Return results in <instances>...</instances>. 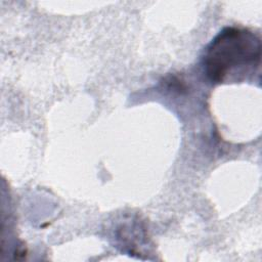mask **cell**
I'll return each instance as SVG.
<instances>
[{"label":"cell","instance_id":"obj_1","mask_svg":"<svg viewBox=\"0 0 262 262\" xmlns=\"http://www.w3.org/2000/svg\"><path fill=\"white\" fill-rule=\"evenodd\" d=\"M261 56L260 38L252 31L227 27L208 45L204 69L211 81L220 83L238 67L257 66Z\"/></svg>","mask_w":262,"mask_h":262}]
</instances>
